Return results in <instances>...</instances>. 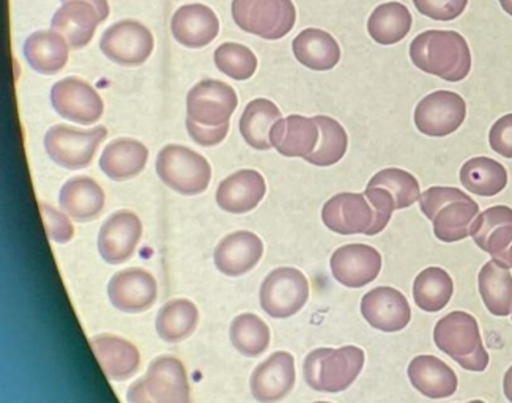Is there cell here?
<instances>
[{"label":"cell","mask_w":512,"mask_h":403,"mask_svg":"<svg viewBox=\"0 0 512 403\" xmlns=\"http://www.w3.org/2000/svg\"><path fill=\"white\" fill-rule=\"evenodd\" d=\"M172 34L180 45L199 49L210 45L219 34V19L207 5L191 4L172 16Z\"/></svg>","instance_id":"obj_24"},{"label":"cell","mask_w":512,"mask_h":403,"mask_svg":"<svg viewBox=\"0 0 512 403\" xmlns=\"http://www.w3.org/2000/svg\"><path fill=\"white\" fill-rule=\"evenodd\" d=\"M149 161V150L134 139H117L104 148L100 169L114 182H127L138 177Z\"/></svg>","instance_id":"obj_29"},{"label":"cell","mask_w":512,"mask_h":403,"mask_svg":"<svg viewBox=\"0 0 512 403\" xmlns=\"http://www.w3.org/2000/svg\"><path fill=\"white\" fill-rule=\"evenodd\" d=\"M109 301L117 311L142 314L152 309L158 298V284L144 268H127L112 276L108 285Z\"/></svg>","instance_id":"obj_16"},{"label":"cell","mask_w":512,"mask_h":403,"mask_svg":"<svg viewBox=\"0 0 512 403\" xmlns=\"http://www.w3.org/2000/svg\"><path fill=\"white\" fill-rule=\"evenodd\" d=\"M62 2H68V0H62ZM89 4H92L93 7L97 8L98 13H100L101 21L104 19H108L109 16V4L108 0H86Z\"/></svg>","instance_id":"obj_46"},{"label":"cell","mask_w":512,"mask_h":403,"mask_svg":"<svg viewBox=\"0 0 512 403\" xmlns=\"http://www.w3.org/2000/svg\"><path fill=\"white\" fill-rule=\"evenodd\" d=\"M128 403H191V386L185 366L171 355L158 356L145 377L128 388Z\"/></svg>","instance_id":"obj_6"},{"label":"cell","mask_w":512,"mask_h":403,"mask_svg":"<svg viewBox=\"0 0 512 403\" xmlns=\"http://www.w3.org/2000/svg\"><path fill=\"white\" fill-rule=\"evenodd\" d=\"M490 147L498 155L512 159V114L501 117L489 133Z\"/></svg>","instance_id":"obj_45"},{"label":"cell","mask_w":512,"mask_h":403,"mask_svg":"<svg viewBox=\"0 0 512 403\" xmlns=\"http://www.w3.org/2000/svg\"><path fill=\"white\" fill-rule=\"evenodd\" d=\"M101 23L97 8L86 0H68L52 18V30L59 32L71 48H86Z\"/></svg>","instance_id":"obj_25"},{"label":"cell","mask_w":512,"mask_h":403,"mask_svg":"<svg viewBox=\"0 0 512 403\" xmlns=\"http://www.w3.org/2000/svg\"><path fill=\"white\" fill-rule=\"evenodd\" d=\"M467 117L464 98L449 90L427 95L415 109V125L420 133L431 137H445L461 128Z\"/></svg>","instance_id":"obj_12"},{"label":"cell","mask_w":512,"mask_h":403,"mask_svg":"<svg viewBox=\"0 0 512 403\" xmlns=\"http://www.w3.org/2000/svg\"><path fill=\"white\" fill-rule=\"evenodd\" d=\"M479 293L490 314L506 317L512 312V274L501 260H490L479 271Z\"/></svg>","instance_id":"obj_32"},{"label":"cell","mask_w":512,"mask_h":403,"mask_svg":"<svg viewBox=\"0 0 512 403\" xmlns=\"http://www.w3.org/2000/svg\"><path fill=\"white\" fill-rule=\"evenodd\" d=\"M52 108L57 114L79 125H93L103 117L104 103L89 82L67 78L51 90Z\"/></svg>","instance_id":"obj_14"},{"label":"cell","mask_w":512,"mask_h":403,"mask_svg":"<svg viewBox=\"0 0 512 403\" xmlns=\"http://www.w3.org/2000/svg\"><path fill=\"white\" fill-rule=\"evenodd\" d=\"M153 46L152 32L133 19L109 27L100 41L104 56L122 67H139L147 62L152 56Z\"/></svg>","instance_id":"obj_11"},{"label":"cell","mask_w":512,"mask_h":403,"mask_svg":"<svg viewBox=\"0 0 512 403\" xmlns=\"http://www.w3.org/2000/svg\"><path fill=\"white\" fill-rule=\"evenodd\" d=\"M368 186L369 188L379 186V188L388 189L396 200V210L412 207L421 197L418 180L402 169H383L371 178Z\"/></svg>","instance_id":"obj_40"},{"label":"cell","mask_w":512,"mask_h":403,"mask_svg":"<svg viewBox=\"0 0 512 403\" xmlns=\"http://www.w3.org/2000/svg\"><path fill=\"white\" fill-rule=\"evenodd\" d=\"M413 19L409 8L399 2L379 5L368 21V32L379 45H396L410 34Z\"/></svg>","instance_id":"obj_34"},{"label":"cell","mask_w":512,"mask_h":403,"mask_svg":"<svg viewBox=\"0 0 512 403\" xmlns=\"http://www.w3.org/2000/svg\"><path fill=\"white\" fill-rule=\"evenodd\" d=\"M470 237L479 249L494 259H503L512 245V208L497 205L479 213L470 229Z\"/></svg>","instance_id":"obj_26"},{"label":"cell","mask_w":512,"mask_h":403,"mask_svg":"<svg viewBox=\"0 0 512 403\" xmlns=\"http://www.w3.org/2000/svg\"><path fill=\"white\" fill-rule=\"evenodd\" d=\"M229 334L235 350L246 358H259L270 347V328L256 314H240L235 317Z\"/></svg>","instance_id":"obj_38"},{"label":"cell","mask_w":512,"mask_h":403,"mask_svg":"<svg viewBox=\"0 0 512 403\" xmlns=\"http://www.w3.org/2000/svg\"><path fill=\"white\" fill-rule=\"evenodd\" d=\"M90 348L109 381H125L138 374L141 353L123 337L98 334L90 337Z\"/></svg>","instance_id":"obj_21"},{"label":"cell","mask_w":512,"mask_h":403,"mask_svg":"<svg viewBox=\"0 0 512 403\" xmlns=\"http://www.w3.org/2000/svg\"><path fill=\"white\" fill-rule=\"evenodd\" d=\"M316 403H331V402H316Z\"/></svg>","instance_id":"obj_51"},{"label":"cell","mask_w":512,"mask_h":403,"mask_svg":"<svg viewBox=\"0 0 512 403\" xmlns=\"http://www.w3.org/2000/svg\"><path fill=\"white\" fill-rule=\"evenodd\" d=\"M416 68L448 82L464 81L472 70L467 40L454 30H427L410 45Z\"/></svg>","instance_id":"obj_2"},{"label":"cell","mask_w":512,"mask_h":403,"mask_svg":"<svg viewBox=\"0 0 512 403\" xmlns=\"http://www.w3.org/2000/svg\"><path fill=\"white\" fill-rule=\"evenodd\" d=\"M322 221L339 235H369L375 226V211L364 194L341 193L323 205Z\"/></svg>","instance_id":"obj_15"},{"label":"cell","mask_w":512,"mask_h":403,"mask_svg":"<svg viewBox=\"0 0 512 403\" xmlns=\"http://www.w3.org/2000/svg\"><path fill=\"white\" fill-rule=\"evenodd\" d=\"M267 194L265 178L253 169H243L224 178L216 191V204L232 215H245L257 208Z\"/></svg>","instance_id":"obj_22"},{"label":"cell","mask_w":512,"mask_h":403,"mask_svg":"<svg viewBox=\"0 0 512 403\" xmlns=\"http://www.w3.org/2000/svg\"><path fill=\"white\" fill-rule=\"evenodd\" d=\"M461 183L476 196L494 197L508 185V172L495 159L478 156L462 166Z\"/></svg>","instance_id":"obj_36"},{"label":"cell","mask_w":512,"mask_h":403,"mask_svg":"<svg viewBox=\"0 0 512 403\" xmlns=\"http://www.w3.org/2000/svg\"><path fill=\"white\" fill-rule=\"evenodd\" d=\"M59 204L76 222H92L103 213L106 196L103 188L93 178H70L59 194Z\"/></svg>","instance_id":"obj_27"},{"label":"cell","mask_w":512,"mask_h":403,"mask_svg":"<svg viewBox=\"0 0 512 403\" xmlns=\"http://www.w3.org/2000/svg\"><path fill=\"white\" fill-rule=\"evenodd\" d=\"M361 314L375 330L397 333L409 325L412 309L399 290L379 287L363 296Z\"/></svg>","instance_id":"obj_19"},{"label":"cell","mask_w":512,"mask_h":403,"mask_svg":"<svg viewBox=\"0 0 512 403\" xmlns=\"http://www.w3.org/2000/svg\"><path fill=\"white\" fill-rule=\"evenodd\" d=\"M409 378L416 391L429 399H448L457 391L456 372L437 356H416L409 366Z\"/></svg>","instance_id":"obj_28"},{"label":"cell","mask_w":512,"mask_h":403,"mask_svg":"<svg viewBox=\"0 0 512 403\" xmlns=\"http://www.w3.org/2000/svg\"><path fill=\"white\" fill-rule=\"evenodd\" d=\"M503 389H505L506 399L512 403V366L509 367L508 372H506L505 381H503Z\"/></svg>","instance_id":"obj_47"},{"label":"cell","mask_w":512,"mask_h":403,"mask_svg":"<svg viewBox=\"0 0 512 403\" xmlns=\"http://www.w3.org/2000/svg\"><path fill=\"white\" fill-rule=\"evenodd\" d=\"M331 273L339 284L349 289H361L377 279L382 270V256L372 246L346 245L334 251L330 260Z\"/></svg>","instance_id":"obj_18"},{"label":"cell","mask_w":512,"mask_h":403,"mask_svg":"<svg viewBox=\"0 0 512 403\" xmlns=\"http://www.w3.org/2000/svg\"><path fill=\"white\" fill-rule=\"evenodd\" d=\"M264 256V243L249 230L229 233L213 252L215 267L229 278H240L257 267Z\"/></svg>","instance_id":"obj_20"},{"label":"cell","mask_w":512,"mask_h":403,"mask_svg":"<svg viewBox=\"0 0 512 403\" xmlns=\"http://www.w3.org/2000/svg\"><path fill=\"white\" fill-rule=\"evenodd\" d=\"M434 342L465 370L484 372L489 366V355L484 348L478 322L467 312H451L443 317L435 325Z\"/></svg>","instance_id":"obj_5"},{"label":"cell","mask_w":512,"mask_h":403,"mask_svg":"<svg viewBox=\"0 0 512 403\" xmlns=\"http://www.w3.org/2000/svg\"><path fill=\"white\" fill-rule=\"evenodd\" d=\"M297 381L295 358L287 352H276L254 369L251 394L260 403H279L289 396Z\"/></svg>","instance_id":"obj_17"},{"label":"cell","mask_w":512,"mask_h":403,"mask_svg":"<svg viewBox=\"0 0 512 403\" xmlns=\"http://www.w3.org/2000/svg\"><path fill=\"white\" fill-rule=\"evenodd\" d=\"M314 119L319 125L320 139L316 150L306 158V161L319 167L333 166L346 155L349 137L338 120L327 115H317Z\"/></svg>","instance_id":"obj_39"},{"label":"cell","mask_w":512,"mask_h":403,"mask_svg":"<svg viewBox=\"0 0 512 403\" xmlns=\"http://www.w3.org/2000/svg\"><path fill=\"white\" fill-rule=\"evenodd\" d=\"M454 293L453 279L442 268L431 267L421 271L413 284L416 306L424 312L445 309Z\"/></svg>","instance_id":"obj_37"},{"label":"cell","mask_w":512,"mask_h":403,"mask_svg":"<svg viewBox=\"0 0 512 403\" xmlns=\"http://www.w3.org/2000/svg\"><path fill=\"white\" fill-rule=\"evenodd\" d=\"M156 174L161 182L182 196H199L212 180L207 159L183 145H166L156 158Z\"/></svg>","instance_id":"obj_7"},{"label":"cell","mask_w":512,"mask_h":403,"mask_svg":"<svg viewBox=\"0 0 512 403\" xmlns=\"http://www.w3.org/2000/svg\"><path fill=\"white\" fill-rule=\"evenodd\" d=\"M281 120V111L275 103L265 98H257L246 106L240 119V133L249 147L256 150H270L271 128Z\"/></svg>","instance_id":"obj_35"},{"label":"cell","mask_w":512,"mask_h":403,"mask_svg":"<svg viewBox=\"0 0 512 403\" xmlns=\"http://www.w3.org/2000/svg\"><path fill=\"white\" fill-rule=\"evenodd\" d=\"M68 41L56 30H40L30 35L24 45V56L30 67L41 74H56L68 62Z\"/></svg>","instance_id":"obj_30"},{"label":"cell","mask_w":512,"mask_h":403,"mask_svg":"<svg viewBox=\"0 0 512 403\" xmlns=\"http://www.w3.org/2000/svg\"><path fill=\"white\" fill-rule=\"evenodd\" d=\"M416 10L435 21H453L467 8L468 0H413Z\"/></svg>","instance_id":"obj_43"},{"label":"cell","mask_w":512,"mask_h":403,"mask_svg":"<svg viewBox=\"0 0 512 403\" xmlns=\"http://www.w3.org/2000/svg\"><path fill=\"white\" fill-rule=\"evenodd\" d=\"M235 90L226 82L205 79L186 98V130L196 144L215 147L226 139L237 109Z\"/></svg>","instance_id":"obj_1"},{"label":"cell","mask_w":512,"mask_h":403,"mask_svg":"<svg viewBox=\"0 0 512 403\" xmlns=\"http://www.w3.org/2000/svg\"><path fill=\"white\" fill-rule=\"evenodd\" d=\"M41 219L45 224L46 237L57 245H67L75 237V227L65 211H59L45 202H38Z\"/></svg>","instance_id":"obj_42"},{"label":"cell","mask_w":512,"mask_h":403,"mask_svg":"<svg viewBox=\"0 0 512 403\" xmlns=\"http://www.w3.org/2000/svg\"><path fill=\"white\" fill-rule=\"evenodd\" d=\"M501 262H505L509 268H512V245L509 246L508 251H506L505 256L501 259Z\"/></svg>","instance_id":"obj_49"},{"label":"cell","mask_w":512,"mask_h":403,"mask_svg":"<svg viewBox=\"0 0 512 403\" xmlns=\"http://www.w3.org/2000/svg\"><path fill=\"white\" fill-rule=\"evenodd\" d=\"M364 367L361 348L347 345L341 348H317L305 359L306 385L314 391H346L355 383Z\"/></svg>","instance_id":"obj_4"},{"label":"cell","mask_w":512,"mask_h":403,"mask_svg":"<svg viewBox=\"0 0 512 403\" xmlns=\"http://www.w3.org/2000/svg\"><path fill=\"white\" fill-rule=\"evenodd\" d=\"M108 137L104 126L92 130H76L71 126L56 125L45 136V148L49 158L68 171L86 169L97 153L101 142Z\"/></svg>","instance_id":"obj_9"},{"label":"cell","mask_w":512,"mask_h":403,"mask_svg":"<svg viewBox=\"0 0 512 403\" xmlns=\"http://www.w3.org/2000/svg\"><path fill=\"white\" fill-rule=\"evenodd\" d=\"M295 57L298 62L314 71L333 70L341 60L338 41L322 29H306L294 40Z\"/></svg>","instance_id":"obj_31"},{"label":"cell","mask_w":512,"mask_h":403,"mask_svg":"<svg viewBox=\"0 0 512 403\" xmlns=\"http://www.w3.org/2000/svg\"><path fill=\"white\" fill-rule=\"evenodd\" d=\"M468 403H486V402H483V400H473V402H468Z\"/></svg>","instance_id":"obj_50"},{"label":"cell","mask_w":512,"mask_h":403,"mask_svg":"<svg viewBox=\"0 0 512 403\" xmlns=\"http://www.w3.org/2000/svg\"><path fill=\"white\" fill-rule=\"evenodd\" d=\"M232 16L248 34L279 40L294 29L297 10L292 0H234Z\"/></svg>","instance_id":"obj_8"},{"label":"cell","mask_w":512,"mask_h":403,"mask_svg":"<svg viewBox=\"0 0 512 403\" xmlns=\"http://www.w3.org/2000/svg\"><path fill=\"white\" fill-rule=\"evenodd\" d=\"M142 221L130 210L112 213L98 233V252L109 265H122L134 256L142 240Z\"/></svg>","instance_id":"obj_13"},{"label":"cell","mask_w":512,"mask_h":403,"mask_svg":"<svg viewBox=\"0 0 512 403\" xmlns=\"http://www.w3.org/2000/svg\"><path fill=\"white\" fill-rule=\"evenodd\" d=\"M320 139L316 119L303 115H289L271 128V145L287 158H308L317 148Z\"/></svg>","instance_id":"obj_23"},{"label":"cell","mask_w":512,"mask_h":403,"mask_svg":"<svg viewBox=\"0 0 512 403\" xmlns=\"http://www.w3.org/2000/svg\"><path fill=\"white\" fill-rule=\"evenodd\" d=\"M199 325V309L193 301L177 298L161 307L156 315V333L161 341L179 344L193 336Z\"/></svg>","instance_id":"obj_33"},{"label":"cell","mask_w":512,"mask_h":403,"mask_svg":"<svg viewBox=\"0 0 512 403\" xmlns=\"http://www.w3.org/2000/svg\"><path fill=\"white\" fill-rule=\"evenodd\" d=\"M364 196L368 197L372 208H374L375 226L374 230H372V235H377V233L385 230V227L388 226V222L391 221L393 211L396 210V200L391 196L388 189L379 188V186H374V188H369L368 186Z\"/></svg>","instance_id":"obj_44"},{"label":"cell","mask_w":512,"mask_h":403,"mask_svg":"<svg viewBox=\"0 0 512 403\" xmlns=\"http://www.w3.org/2000/svg\"><path fill=\"white\" fill-rule=\"evenodd\" d=\"M259 298L260 306L270 317H294L308 303V278L297 268H276L260 285Z\"/></svg>","instance_id":"obj_10"},{"label":"cell","mask_w":512,"mask_h":403,"mask_svg":"<svg viewBox=\"0 0 512 403\" xmlns=\"http://www.w3.org/2000/svg\"><path fill=\"white\" fill-rule=\"evenodd\" d=\"M501 8L505 10V13H508L509 16H512V0H500Z\"/></svg>","instance_id":"obj_48"},{"label":"cell","mask_w":512,"mask_h":403,"mask_svg":"<svg viewBox=\"0 0 512 403\" xmlns=\"http://www.w3.org/2000/svg\"><path fill=\"white\" fill-rule=\"evenodd\" d=\"M215 63L221 73L235 81L253 78L257 70V57L246 46L238 43H224L215 51Z\"/></svg>","instance_id":"obj_41"},{"label":"cell","mask_w":512,"mask_h":403,"mask_svg":"<svg viewBox=\"0 0 512 403\" xmlns=\"http://www.w3.org/2000/svg\"><path fill=\"white\" fill-rule=\"evenodd\" d=\"M420 207L434 224L435 237L443 243H456L470 237L479 207L464 191L434 186L421 194Z\"/></svg>","instance_id":"obj_3"}]
</instances>
